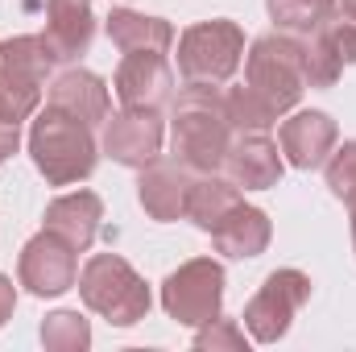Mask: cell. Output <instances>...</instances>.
Masks as SVG:
<instances>
[{
    "mask_svg": "<svg viewBox=\"0 0 356 352\" xmlns=\"http://www.w3.org/2000/svg\"><path fill=\"white\" fill-rule=\"evenodd\" d=\"M232 120L220 83H186L170 99V145L199 175H216L232 145Z\"/></svg>",
    "mask_w": 356,
    "mask_h": 352,
    "instance_id": "cell-1",
    "label": "cell"
},
{
    "mask_svg": "<svg viewBox=\"0 0 356 352\" xmlns=\"http://www.w3.org/2000/svg\"><path fill=\"white\" fill-rule=\"evenodd\" d=\"M29 158L50 186H71L95 170L99 145L88 120H79L67 108L46 104L29 125Z\"/></svg>",
    "mask_w": 356,
    "mask_h": 352,
    "instance_id": "cell-2",
    "label": "cell"
},
{
    "mask_svg": "<svg viewBox=\"0 0 356 352\" xmlns=\"http://www.w3.org/2000/svg\"><path fill=\"white\" fill-rule=\"evenodd\" d=\"M79 298L88 303V311L104 315L116 328H133L149 315V286L145 278L116 253H95L83 273H79Z\"/></svg>",
    "mask_w": 356,
    "mask_h": 352,
    "instance_id": "cell-3",
    "label": "cell"
},
{
    "mask_svg": "<svg viewBox=\"0 0 356 352\" xmlns=\"http://www.w3.org/2000/svg\"><path fill=\"white\" fill-rule=\"evenodd\" d=\"M245 75H249V88L266 99L269 108L282 116L290 112L302 91V38H290V33H266L249 46L245 54Z\"/></svg>",
    "mask_w": 356,
    "mask_h": 352,
    "instance_id": "cell-4",
    "label": "cell"
},
{
    "mask_svg": "<svg viewBox=\"0 0 356 352\" xmlns=\"http://www.w3.org/2000/svg\"><path fill=\"white\" fill-rule=\"evenodd\" d=\"M245 58V29L236 21H199L178 38V71L186 83H224Z\"/></svg>",
    "mask_w": 356,
    "mask_h": 352,
    "instance_id": "cell-5",
    "label": "cell"
},
{
    "mask_svg": "<svg viewBox=\"0 0 356 352\" xmlns=\"http://www.w3.org/2000/svg\"><path fill=\"white\" fill-rule=\"evenodd\" d=\"M162 307L182 328H203L224 311V269L211 257L182 262L162 282Z\"/></svg>",
    "mask_w": 356,
    "mask_h": 352,
    "instance_id": "cell-6",
    "label": "cell"
},
{
    "mask_svg": "<svg viewBox=\"0 0 356 352\" xmlns=\"http://www.w3.org/2000/svg\"><path fill=\"white\" fill-rule=\"evenodd\" d=\"M50 67H54V54L42 33H21L0 42V91L21 120H29L42 108V88Z\"/></svg>",
    "mask_w": 356,
    "mask_h": 352,
    "instance_id": "cell-7",
    "label": "cell"
},
{
    "mask_svg": "<svg viewBox=\"0 0 356 352\" xmlns=\"http://www.w3.org/2000/svg\"><path fill=\"white\" fill-rule=\"evenodd\" d=\"M307 298H311V278L302 269H273L245 307L249 336L257 344H277L290 332V323H294V315Z\"/></svg>",
    "mask_w": 356,
    "mask_h": 352,
    "instance_id": "cell-8",
    "label": "cell"
},
{
    "mask_svg": "<svg viewBox=\"0 0 356 352\" xmlns=\"http://www.w3.org/2000/svg\"><path fill=\"white\" fill-rule=\"evenodd\" d=\"M17 273H21V286L29 294L54 298V294H63L79 282V249H71L58 232L42 228L33 241H25Z\"/></svg>",
    "mask_w": 356,
    "mask_h": 352,
    "instance_id": "cell-9",
    "label": "cell"
},
{
    "mask_svg": "<svg viewBox=\"0 0 356 352\" xmlns=\"http://www.w3.org/2000/svg\"><path fill=\"white\" fill-rule=\"evenodd\" d=\"M162 137H166V129H162L158 112H149V108H124V112H116V116L104 120V141L99 145H104V154L112 162L141 170V166H149L162 154Z\"/></svg>",
    "mask_w": 356,
    "mask_h": 352,
    "instance_id": "cell-10",
    "label": "cell"
},
{
    "mask_svg": "<svg viewBox=\"0 0 356 352\" xmlns=\"http://www.w3.org/2000/svg\"><path fill=\"white\" fill-rule=\"evenodd\" d=\"M116 99L124 108H149V112H162L170 99H175V71H170V58L166 54H154V50H133L120 58L116 67Z\"/></svg>",
    "mask_w": 356,
    "mask_h": 352,
    "instance_id": "cell-11",
    "label": "cell"
},
{
    "mask_svg": "<svg viewBox=\"0 0 356 352\" xmlns=\"http://www.w3.org/2000/svg\"><path fill=\"white\" fill-rule=\"evenodd\" d=\"M195 178H199V170H191L182 158H162V154H158L149 166H141L137 199H141V207H145L154 220H162V224L182 220Z\"/></svg>",
    "mask_w": 356,
    "mask_h": 352,
    "instance_id": "cell-12",
    "label": "cell"
},
{
    "mask_svg": "<svg viewBox=\"0 0 356 352\" xmlns=\"http://www.w3.org/2000/svg\"><path fill=\"white\" fill-rule=\"evenodd\" d=\"M336 137H340L336 120L327 112H315V108L311 112H294L290 120H282V154L298 170L323 166L327 154L336 150Z\"/></svg>",
    "mask_w": 356,
    "mask_h": 352,
    "instance_id": "cell-13",
    "label": "cell"
},
{
    "mask_svg": "<svg viewBox=\"0 0 356 352\" xmlns=\"http://www.w3.org/2000/svg\"><path fill=\"white\" fill-rule=\"evenodd\" d=\"M46 46L54 54V63H75L79 54H88L91 38H95V13L91 0H46Z\"/></svg>",
    "mask_w": 356,
    "mask_h": 352,
    "instance_id": "cell-14",
    "label": "cell"
},
{
    "mask_svg": "<svg viewBox=\"0 0 356 352\" xmlns=\"http://www.w3.org/2000/svg\"><path fill=\"white\" fill-rule=\"evenodd\" d=\"M224 170L245 191H269L282 178V154L266 133H236L224 158Z\"/></svg>",
    "mask_w": 356,
    "mask_h": 352,
    "instance_id": "cell-15",
    "label": "cell"
},
{
    "mask_svg": "<svg viewBox=\"0 0 356 352\" xmlns=\"http://www.w3.org/2000/svg\"><path fill=\"white\" fill-rule=\"evenodd\" d=\"M269 237H273V224L261 207H249L245 199L211 228V245L216 253L232 257V262H245V257H261L269 249Z\"/></svg>",
    "mask_w": 356,
    "mask_h": 352,
    "instance_id": "cell-16",
    "label": "cell"
},
{
    "mask_svg": "<svg viewBox=\"0 0 356 352\" xmlns=\"http://www.w3.org/2000/svg\"><path fill=\"white\" fill-rule=\"evenodd\" d=\"M99 220H104V203L99 195L91 191H71V195H58L50 207H46V228L58 232L71 249L88 253L91 241L99 237Z\"/></svg>",
    "mask_w": 356,
    "mask_h": 352,
    "instance_id": "cell-17",
    "label": "cell"
},
{
    "mask_svg": "<svg viewBox=\"0 0 356 352\" xmlns=\"http://www.w3.org/2000/svg\"><path fill=\"white\" fill-rule=\"evenodd\" d=\"M46 104L75 112L79 120H88L91 129L108 120V88H104V79H99V75H91V71H79V67L63 71V75L50 83Z\"/></svg>",
    "mask_w": 356,
    "mask_h": 352,
    "instance_id": "cell-18",
    "label": "cell"
},
{
    "mask_svg": "<svg viewBox=\"0 0 356 352\" xmlns=\"http://www.w3.org/2000/svg\"><path fill=\"white\" fill-rule=\"evenodd\" d=\"M108 38H112V46H116L120 54H133V50L170 54V46H175L170 21L145 17V13H133V8H112V17H108Z\"/></svg>",
    "mask_w": 356,
    "mask_h": 352,
    "instance_id": "cell-19",
    "label": "cell"
},
{
    "mask_svg": "<svg viewBox=\"0 0 356 352\" xmlns=\"http://www.w3.org/2000/svg\"><path fill=\"white\" fill-rule=\"evenodd\" d=\"M236 203H241V186L232 178L199 175L191 186V199H186V220H195L203 232H211Z\"/></svg>",
    "mask_w": 356,
    "mask_h": 352,
    "instance_id": "cell-20",
    "label": "cell"
},
{
    "mask_svg": "<svg viewBox=\"0 0 356 352\" xmlns=\"http://www.w3.org/2000/svg\"><path fill=\"white\" fill-rule=\"evenodd\" d=\"M266 8L277 29H286V33H315L332 17L336 0H266Z\"/></svg>",
    "mask_w": 356,
    "mask_h": 352,
    "instance_id": "cell-21",
    "label": "cell"
},
{
    "mask_svg": "<svg viewBox=\"0 0 356 352\" xmlns=\"http://www.w3.org/2000/svg\"><path fill=\"white\" fill-rule=\"evenodd\" d=\"M224 104H228V120H232L236 133H266L269 125L277 120V112H273V108H269L249 83H245V88L224 91Z\"/></svg>",
    "mask_w": 356,
    "mask_h": 352,
    "instance_id": "cell-22",
    "label": "cell"
},
{
    "mask_svg": "<svg viewBox=\"0 0 356 352\" xmlns=\"http://www.w3.org/2000/svg\"><path fill=\"white\" fill-rule=\"evenodd\" d=\"M42 344L50 352H83L91 344V323L79 311H54L42 323Z\"/></svg>",
    "mask_w": 356,
    "mask_h": 352,
    "instance_id": "cell-23",
    "label": "cell"
},
{
    "mask_svg": "<svg viewBox=\"0 0 356 352\" xmlns=\"http://www.w3.org/2000/svg\"><path fill=\"white\" fill-rule=\"evenodd\" d=\"M340 58L311 33V42H302V79H307V88H332L336 79H340Z\"/></svg>",
    "mask_w": 356,
    "mask_h": 352,
    "instance_id": "cell-24",
    "label": "cell"
},
{
    "mask_svg": "<svg viewBox=\"0 0 356 352\" xmlns=\"http://www.w3.org/2000/svg\"><path fill=\"white\" fill-rule=\"evenodd\" d=\"M323 170H327L332 195L344 199V203H353L356 199V141H344L340 150H332L327 162H323Z\"/></svg>",
    "mask_w": 356,
    "mask_h": 352,
    "instance_id": "cell-25",
    "label": "cell"
},
{
    "mask_svg": "<svg viewBox=\"0 0 356 352\" xmlns=\"http://www.w3.org/2000/svg\"><path fill=\"white\" fill-rule=\"evenodd\" d=\"M195 349L203 352H245L249 349V340H245V332L236 328V319H224V315H216V319H207L199 332H195Z\"/></svg>",
    "mask_w": 356,
    "mask_h": 352,
    "instance_id": "cell-26",
    "label": "cell"
},
{
    "mask_svg": "<svg viewBox=\"0 0 356 352\" xmlns=\"http://www.w3.org/2000/svg\"><path fill=\"white\" fill-rule=\"evenodd\" d=\"M315 38L340 58V67H348V63H356V21L353 17H327L319 29H315Z\"/></svg>",
    "mask_w": 356,
    "mask_h": 352,
    "instance_id": "cell-27",
    "label": "cell"
},
{
    "mask_svg": "<svg viewBox=\"0 0 356 352\" xmlns=\"http://www.w3.org/2000/svg\"><path fill=\"white\" fill-rule=\"evenodd\" d=\"M17 145H21V116L13 112V104H8L4 91H0V162L13 158Z\"/></svg>",
    "mask_w": 356,
    "mask_h": 352,
    "instance_id": "cell-28",
    "label": "cell"
},
{
    "mask_svg": "<svg viewBox=\"0 0 356 352\" xmlns=\"http://www.w3.org/2000/svg\"><path fill=\"white\" fill-rule=\"evenodd\" d=\"M13 307H17V290H13V282L0 273V328L13 319Z\"/></svg>",
    "mask_w": 356,
    "mask_h": 352,
    "instance_id": "cell-29",
    "label": "cell"
},
{
    "mask_svg": "<svg viewBox=\"0 0 356 352\" xmlns=\"http://www.w3.org/2000/svg\"><path fill=\"white\" fill-rule=\"evenodd\" d=\"M340 13H344V17H353V21H356V0H340Z\"/></svg>",
    "mask_w": 356,
    "mask_h": 352,
    "instance_id": "cell-30",
    "label": "cell"
},
{
    "mask_svg": "<svg viewBox=\"0 0 356 352\" xmlns=\"http://www.w3.org/2000/svg\"><path fill=\"white\" fill-rule=\"evenodd\" d=\"M348 211H353V249H356V199L348 203Z\"/></svg>",
    "mask_w": 356,
    "mask_h": 352,
    "instance_id": "cell-31",
    "label": "cell"
}]
</instances>
